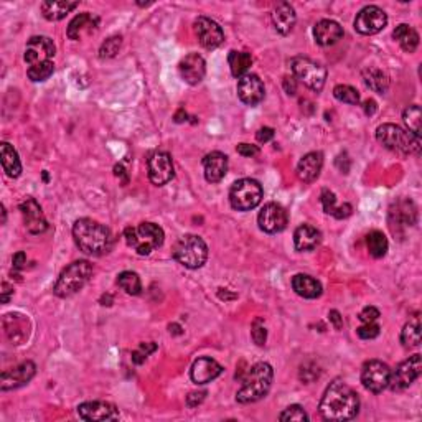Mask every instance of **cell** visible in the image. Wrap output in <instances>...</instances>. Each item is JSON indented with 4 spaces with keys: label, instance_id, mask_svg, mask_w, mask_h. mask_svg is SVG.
I'll list each match as a JSON object with an SVG mask.
<instances>
[{
    "label": "cell",
    "instance_id": "obj_1",
    "mask_svg": "<svg viewBox=\"0 0 422 422\" xmlns=\"http://www.w3.org/2000/svg\"><path fill=\"white\" fill-rule=\"evenodd\" d=\"M318 411L327 421H350L359 412V398L348 384L336 380L323 393Z\"/></svg>",
    "mask_w": 422,
    "mask_h": 422
},
{
    "label": "cell",
    "instance_id": "obj_2",
    "mask_svg": "<svg viewBox=\"0 0 422 422\" xmlns=\"http://www.w3.org/2000/svg\"><path fill=\"white\" fill-rule=\"evenodd\" d=\"M73 238L84 254L103 256L113 247V234L108 226L91 218H81L73 225Z\"/></svg>",
    "mask_w": 422,
    "mask_h": 422
},
{
    "label": "cell",
    "instance_id": "obj_3",
    "mask_svg": "<svg viewBox=\"0 0 422 422\" xmlns=\"http://www.w3.org/2000/svg\"><path fill=\"white\" fill-rule=\"evenodd\" d=\"M273 366L264 362L256 363V365L246 373V378H243V386L236 393V401L241 404H250L266 398L270 386H273Z\"/></svg>",
    "mask_w": 422,
    "mask_h": 422
},
{
    "label": "cell",
    "instance_id": "obj_4",
    "mask_svg": "<svg viewBox=\"0 0 422 422\" xmlns=\"http://www.w3.org/2000/svg\"><path fill=\"white\" fill-rule=\"evenodd\" d=\"M376 139L383 147L391 152L404 155H419L421 154V137L396 126V124H383L378 127Z\"/></svg>",
    "mask_w": 422,
    "mask_h": 422
},
{
    "label": "cell",
    "instance_id": "obj_5",
    "mask_svg": "<svg viewBox=\"0 0 422 422\" xmlns=\"http://www.w3.org/2000/svg\"><path fill=\"white\" fill-rule=\"evenodd\" d=\"M124 238L129 247H132L137 254L149 256L163 244V229L155 223H140L139 226H129L124 229Z\"/></svg>",
    "mask_w": 422,
    "mask_h": 422
},
{
    "label": "cell",
    "instance_id": "obj_6",
    "mask_svg": "<svg viewBox=\"0 0 422 422\" xmlns=\"http://www.w3.org/2000/svg\"><path fill=\"white\" fill-rule=\"evenodd\" d=\"M172 254L184 268L200 269L208 259V246L197 234H185L175 243Z\"/></svg>",
    "mask_w": 422,
    "mask_h": 422
},
{
    "label": "cell",
    "instance_id": "obj_7",
    "mask_svg": "<svg viewBox=\"0 0 422 422\" xmlns=\"http://www.w3.org/2000/svg\"><path fill=\"white\" fill-rule=\"evenodd\" d=\"M91 274L92 266L88 263V261H74V263H71L68 268L63 269V273L60 274L53 292H55V295L61 297V299L74 295L86 286Z\"/></svg>",
    "mask_w": 422,
    "mask_h": 422
},
{
    "label": "cell",
    "instance_id": "obj_8",
    "mask_svg": "<svg viewBox=\"0 0 422 422\" xmlns=\"http://www.w3.org/2000/svg\"><path fill=\"white\" fill-rule=\"evenodd\" d=\"M263 186L257 180L241 179L234 181L229 190V203L238 211H251L263 200Z\"/></svg>",
    "mask_w": 422,
    "mask_h": 422
},
{
    "label": "cell",
    "instance_id": "obj_9",
    "mask_svg": "<svg viewBox=\"0 0 422 422\" xmlns=\"http://www.w3.org/2000/svg\"><path fill=\"white\" fill-rule=\"evenodd\" d=\"M291 68L294 76L299 79L302 84L315 92L322 91L327 81V68L310 58L297 56L291 61Z\"/></svg>",
    "mask_w": 422,
    "mask_h": 422
},
{
    "label": "cell",
    "instance_id": "obj_10",
    "mask_svg": "<svg viewBox=\"0 0 422 422\" xmlns=\"http://www.w3.org/2000/svg\"><path fill=\"white\" fill-rule=\"evenodd\" d=\"M391 368L380 359H370L363 365L362 383L370 393H383L389 386Z\"/></svg>",
    "mask_w": 422,
    "mask_h": 422
},
{
    "label": "cell",
    "instance_id": "obj_11",
    "mask_svg": "<svg viewBox=\"0 0 422 422\" xmlns=\"http://www.w3.org/2000/svg\"><path fill=\"white\" fill-rule=\"evenodd\" d=\"M422 373V358L421 355H412L406 362L399 363V366L394 371H391L389 386L393 391H404L414 383Z\"/></svg>",
    "mask_w": 422,
    "mask_h": 422
},
{
    "label": "cell",
    "instance_id": "obj_12",
    "mask_svg": "<svg viewBox=\"0 0 422 422\" xmlns=\"http://www.w3.org/2000/svg\"><path fill=\"white\" fill-rule=\"evenodd\" d=\"M388 25V15L376 6L362 8L355 19V30L362 35H376Z\"/></svg>",
    "mask_w": 422,
    "mask_h": 422
},
{
    "label": "cell",
    "instance_id": "obj_13",
    "mask_svg": "<svg viewBox=\"0 0 422 422\" xmlns=\"http://www.w3.org/2000/svg\"><path fill=\"white\" fill-rule=\"evenodd\" d=\"M287 223L289 215L286 208L279 205V203H268V205H264L259 216H257V225H259V228L263 229L264 233L269 234L281 233V231L287 228Z\"/></svg>",
    "mask_w": 422,
    "mask_h": 422
},
{
    "label": "cell",
    "instance_id": "obj_14",
    "mask_svg": "<svg viewBox=\"0 0 422 422\" xmlns=\"http://www.w3.org/2000/svg\"><path fill=\"white\" fill-rule=\"evenodd\" d=\"M195 33H197L200 45L206 50H215L225 42L223 29L208 17H198L195 20Z\"/></svg>",
    "mask_w": 422,
    "mask_h": 422
},
{
    "label": "cell",
    "instance_id": "obj_15",
    "mask_svg": "<svg viewBox=\"0 0 422 422\" xmlns=\"http://www.w3.org/2000/svg\"><path fill=\"white\" fill-rule=\"evenodd\" d=\"M55 53H56V47L51 38L32 37L29 42H26L24 60L26 61V65L29 66H33L43 63V61H51L50 58L55 56Z\"/></svg>",
    "mask_w": 422,
    "mask_h": 422
},
{
    "label": "cell",
    "instance_id": "obj_16",
    "mask_svg": "<svg viewBox=\"0 0 422 422\" xmlns=\"http://www.w3.org/2000/svg\"><path fill=\"white\" fill-rule=\"evenodd\" d=\"M35 373H37V366H35L33 362H24L19 366L6 370L0 376V389L10 391L25 386L32 381Z\"/></svg>",
    "mask_w": 422,
    "mask_h": 422
},
{
    "label": "cell",
    "instance_id": "obj_17",
    "mask_svg": "<svg viewBox=\"0 0 422 422\" xmlns=\"http://www.w3.org/2000/svg\"><path fill=\"white\" fill-rule=\"evenodd\" d=\"M78 416L88 422H103L119 419V411L114 404L106 401H90L78 406Z\"/></svg>",
    "mask_w": 422,
    "mask_h": 422
},
{
    "label": "cell",
    "instance_id": "obj_18",
    "mask_svg": "<svg viewBox=\"0 0 422 422\" xmlns=\"http://www.w3.org/2000/svg\"><path fill=\"white\" fill-rule=\"evenodd\" d=\"M20 211L24 216L25 228L32 234H42L48 229L47 218L43 215L42 206L38 205L35 198H26L20 203Z\"/></svg>",
    "mask_w": 422,
    "mask_h": 422
},
{
    "label": "cell",
    "instance_id": "obj_19",
    "mask_svg": "<svg viewBox=\"0 0 422 422\" xmlns=\"http://www.w3.org/2000/svg\"><path fill=\"white\" fill-rule=\"evenodd\" d=\"M2 327L6 336L13 345L25 343L30 336V330H32L30 320L22 314H7L2 320Z\"/></svg>",
    "mask_w": 422,
    "mask_h": 422
},
{
    "label": "cell",
    "instance_id": "obj_20",
    "mask_svg": "<svg viewBox=\"0 0 422 422\" xmlns=\"http://www.w3.org/2000/svg\"><path fill=\"white\" fill-rule=\"evenodd\" d=\"M149 179L157 186L165 185L173 179V162L170 154L155 152L149 159Z\"/></svg>",
    "mask_w": 422,
    "mask_h": 422
},
{
    "label": "cell",
    "instance_id": "obj_21",
    "mask_svg": "<svg viewBox=\"0 0 422 422\" xmlns=\"http://www.w3.org/2000/svg\"><path fill=\"white\" fill-rule=\"evenodd\" d=\"M238 96L244 104L257 106L264 99V83L256 74H246L238 81Z\"/></svg>",
    "mask_w": 422,
    "mask_h": 422
},
{
    "label": "cell",
    "instance_id": "obj_22",
    "mask_svg": "<svg viewBox=\"0 0 422 422\" xmlns=\"http://www.w3.org/2000/svg\"><path fill=\"white\" fill-rule=\"evenodd\" d=\"M179 71H180V76L184 78L185 83L195 86V84L202 83L203 78H205L206 73L205 60H203V56L198 55V53H190V55H186L184 60L180 61Z\"/></svg>",
    "mask_w": 422,
    "mask_h": 422
},
{
    "label": "cell",
    "instance_id": "obj_23",
    "mask_svg": "<svg viewBox=\"0 0 422 422\" xmlns=\"http://www.w3.org/2000/svg\"><path fill=\"white\" fill-rule=\"evenodd\" d=\"M417 220V208L411 200H399L398 203H394L389 210V226L393 231L398 228H407L412 226Z\"/></svg>",
    "mask_w": 422,
    "mask_h": 422
},
{
    "label": "cell",
    "instance_id": "obj_24",
    "mask_svg": "<svg viewBox=\"0 0 422 422\" xmlns=\"http://www.w3.org/2000/svg\"><path fill=\"white\" fill-rule=\"evenodd\" d=\"M221 373H223V366L216 359L203 357L193 363L192 370H190V376H192L195 384H208L213 380H216Z\"/></svg>",
    "mask_w": 422,
    "mask_h": 422
},
{
    "label": "cell",
    "instance_id": "obj_25",
    "mask_svg": "<svg viewBox=\"0 0 422 422\" xmlns=\"http://www.w3.org/2000/svg\"><path fill=\"white\" fill-rule=\"evenodd\" d=\"M343 37V29L335 20H320L314 26V38L320 47H332Z\"/></svg>",
    "mask_w": 422,
    "mask_h": 422
},
{
    "label": "cell",
    "instance_id": "obj_26",
    "mask_svg": "<svg viewBox=\"0 0 422 422\" xmlns=\"http://www.w3.org/2000/svg\"><path fill=\"white\" fill-rule=\"evenodd\" d=\"M203 172L210 184H220L228 173V157L221 152H211L203 159Z\"/></svg>",
    "mask_w": 422,
    "mask_h": 422
},
{
    "label": "cell",
    "instance_id": "obj_27",
    "mask_svg": "<svg viewBox=\"0 0 422 422\" xmlns=\"http://www.w3.org/2000/svg\"><path fill=\"white\" fill-rule=\"evenodd\" d=\"M323 167V154L322 152H309L300 159L297 165V175L305 184H312L318 179L320 172Z\"/></svg>",
    "mask_w": 422,
    "mask_h": 422
},
{
    "label": "cell",
    "instance_id": "obj_28",
    "mask_svg": "<svg viewBox=\"0 0 422 422\" xmlns=\"http://www.w3.org/2000/svg\"><path fill=\"white\" fill-rule=\"evenodd\" d=\"M297 20L295 10L291 3L287 2H281L277 3V7L274 8L273 12V24L281 35H289L294 29Z\"/></svg>",
    "mask_w": 422,
    "mask_h": 422
},
{
    "label": "cell",
    "instance_id": "obj_29",
    "mask_svg": "<svg viewBox=\"0 0 422 422\" xmlns=\"http://www.w3.org/2000/svg\"><path fill=\"white\" fill-rule=\"evenodd\" d=\"M97 25H99V17L92 15L90 12H84L70 22L66 33H68L70 40H79L84 33L95 32Z\"/></svg>",
    "mask_w": 422,
    "mask_h": 422
},
{
    "label": "cell",
    "instance_id": "obj_30",
    "mask_svg": "<svg viewBox=\"0 0 422 422\" xmlns=\"http://www.w3.org/2000/svg\"><path fill=\"white\" fill-rule=\"evenodd\" d=\"M322 241V233L310 225H302L294 233V246L297 251H314Z\"/></svg>",
    "mask_w": 422,
    "mask_h": 422
},
{
    "label": "cell",
    "instance_id": "obj_31",
    "mask_svg": "<svg viewBox=\"0 0 422 422\" xmlns=\"http://www.w3.org/2000/svg\"><path fill=\"white\" fill-rule=\"evenodd\" d=\"M292 289H294L297 295L304 297V299H318L323 292L322 284L307 274L294 275L292 277Z\"/></svg>",
    "mask_w": 422,
    "mask_h": 422
},
{
    "label": "cell",
    "instance_id": "obj_32",
    "mask_svg": "<svg viewBox=\"0 0 422 422\" xmlns=\"http://www.w3.org/2000/svg\"><path fill=\"white\" fill-rule=\"evenodd\" d=\"M0 157H2L0 160H2L3 172H6L10 179H19L22 175V162L17 150L13 149L8 142H2V144H0Z\"/></svg>",
    "mask_w": 422,
    "mask_h": 422
},
{
    "label": "cell",
    "instance_id": "obj_33",
    "mask_svg": "<svg viewBox=\"0 0 422 422\" xmlns=\"http://www.w3.org/2000/svg\"><path fill=\"white\" fill-rule=\"evenodd\" d=\"M320 202H322L323 211L327 215L335 216L336 220H345L353 213V206L350 203H343V205H336V197L335 193L330 192V190H322L320 193Z\"/></svg>",
    "mask_w": 422,
    "mask_h": 422
},
{
    "label": "cell",
    "instance_id": "obj_34",
    "mask_svg": "<svg viewBox=\"0 0 422 422\" xmlns=\"http://www.w3.org/2000/svg\"><path fill=\"white\" fill-rule=\"evenodd\" d=\"M394 40H398V43L406 53H414L416 48L419 47V35L412 26L401 24L394 29L393 32Z\"/></svg>",
    "mask_w": 422,
    "mask_h": 422
},
{
    "label": "cell",
    "instance_id": "obj_35",
    "mask_svg": "<svg viewBox=\"0 0 422 422\" xmlns=\"http://www.w3.org/2000/svg\"><path fill=\"white\" fill-rule=\"evenodd\" d=\"M363 79H365V84L371 91L380 92V95H384L389 90V76L380 68H373L371 66V68L363 70Z\"/></svg>",
    "mask_w": 422,
    "mask_h": 422
},
{
    "label": "cell",
    "instance_id": "obj_36",
    "mask_svg": "<svg viewBox=\"0 0 422 422\" xmlns=\"http://www.w3.org/2000/svg\"><path fill=\"white\" fill-rule=\"evenodd\" d=\"M228 65L234 78H243L252 66V56L246 51H229Z\"/></svg>",
    "mask_w": 422,
    "mask_h": 422
},
{
    "label": "cell",
    "instance_id": "obj_37",
    "mask_svg": "<svg viewBox=\"0 0 422 422\" xmlns=\"http://www.w3.org/2000/svg\"><path fill=\"white\" fill-rule=\"evenodd\" d=\"M78 7V2H43L42 13L47 20L58 22L63 20L71 10Z\"/></svg>",
    "mask_w": 422,
    "mask_h": 422
},
{
    "label": "cell",
    "instance_id": "obj_38",
    "mask_svg": "<svg viewBox=\"0 0 422 422\" xmlns=\"http://www.w3.org/2000/svg\"><path fill=\"white\" fill-rule=\"evenodd\" d=\"M401 343L404 348H416L421 343V320L414 317L406 323L401 333Z\"/></svg>",
    "mask_w": 422,
    "mask_h": 422
},
{
    "label": "cell",
    "instance_id": "obj_39",
    "mask_svg": "<svg viewBox=\"0 0 422 422\" xmlns=\"http://www.w3.org/2000/svg\"><path fill=\"white\" fill-rule=\"evenodd\" d=\"M366 246L370 254L376 257V259H380V257H384L386 252H388V238L381 231L375 229L366 236Z\"/></svg>",
    "mask_w": 422,
    "mask_h": 422
},
{
    "label": "cell",
    "instance_id": "obj_40",
    "mask_svg": "<svg viewBox=\"0 0 422 422\" xmlns=\"http://www.w3.org/2000/svg\"><path fill=\"white\" fill-rule=\"evenodd\" d=\"M117 284L129 295H139L142 291L140 277L136 273H132V270H124V273L119 274Z\"/></svg>",
    "mask_w": 422,
    "mask_h": 422
},
{
    "label": "cell",
    "instance_id": "obj_41",
    "mask_svg": "<svg viewBox=\"0 0 422 422\" xmlns=\"http://www.w3.org/2000/svg\"><path fill=\"white\" fill-rule=\"evenodd\" d=\"M404 124L407 126V131L412 132V134L421 137V126H422V113L421 108L417 104H412L404 111L403 114Z\"/></svg>",
    "mask_w": 422,
    "mask_h": 422
},
{
    "label": "cell",
    "instance_id": "obj_42",
    "mask_svg": "<svg viewBox=\"0 0 422 422\" xmlns=\"http://www.w3.org/2000/svg\"><path fill=\"white\" fill-rule=\"evenodd\" d=\"M53 71H55L53 61H43V63L29 66V70H26V76H29L30 81L33 83L47 81V79L53 74Z\"/></svg>",
    "mask_w": 422,
    "mask_h": 422
},
{
    "label": "cell",
    "instance_id": "obj_43",
    "mask_svg": "<svg viewBox=\"0 0 422 422\" xmlns=\"http://www.w3.org/2000/svg\"><path fill=\"white\" fill-rule=\"evenodd\" d=\"M333 96L335 99H339L340 103L357 106L359 104V92L355 88L348 86V84H339V86L333 88Z\"/></svg>",
    "mask_w": 422,
    "mask_h": 422
},
{
    "label": "cell",
    "instance_id": "obj_44",
    "mask_svg": "<svg viewBox=\"0 0 422 422\" xmlns=\"http://www.w3.org/2000/svg\"><path fill=\"white\" fill-rule=\"evenodd\" d=\"M279 419L282 422H291V421H297V422H305L309 421V414L305 412V409L299 404H292V406H289L286 411L282 412L281 416H279Z\"/></svg>",
    "mask_w": 422,
    "mask_h": 422
},
{
    "label": "cell",
    "instance_id": "obj_45",
    "mask_svg": "<svg viewBox=\"0 0 422 422\" xmlns=\"http://www.w3.org/2000/svg\"><path fill=\"white\" fill-rule=\"evenodd\" d=\"M122 45V37H111L101 45L99 56L101 58H113L119 53Z\"/></svg>",
    "mask_w": 422,
    "mask_h": 422
},
{
    "label": "cell",
    "instance_id": "obj_46",
    "mask_svg": "<svg viewBox=\"0 0 422 422\" xmlns=\"http://www.w3.org/2000/svg\"><path fill=\"white\" fill-rule=\"evenodd\" d=\"M251 336L254 340V343L257 346H264L266 340H268V330H266L263 318H256L254 323H252V330H251Z\"/></svg>",
    "mask_w": 422,
    "mask_h": 422
},
{
    "label": "cell",
    "instance_id": "obj_47",
    "mask_svg": "<svg viewBox=\"0 0 422 422\" xmlns=\"http://www.w3.org/2000/svg\"><path fill=\"white\" fill-rule=\"evenodd\" d=\"M357 333H358V336L362 340H373V339H376L378 335H380L381 328H380V325H376L375 322H373V323H363V325L357 330Z\"/></svg>",
    "mask_w": 422,
    "mask_h": 422
},
{
    "label": "cell",
    "instance_id": "obj_48",
    "mask_svg": "<svg viewBox=\"0 0 422 422\" xmlns=\"http://www.w3.org/2000/svg\"><path fill=\"white\" fill-rule=\"evenodd\" d=\"M380 310H378L376 307H365L362 310V312H359V315H358V318L362 320L363 323H373V322H376L378 318H380Z\"/></svg>",
    "mask_w": 422,
    "mask_h": 422
},
{
    "label": "cell",
    "instance_id": "obj_49",
    "mask_svg": "<svg viewBox=\"0 0 422 422\" xmlns=\"http://www.w3.org/2000/svg\"><path fill=\"white\" fill-rule=\"evenodd\" d=\"M236 150L239 155H243V157H254V155L259 154V147L252 144H239Z\"/></svg>",
    "mask_w": 422,
    "mask_h": 422
},
{
    "label": "cell",
    "instance_id": "obj_50",
    "mask_svg": "<svg viewBox=\"0 0 422 422\" xmlns=\"http://www.w3.org/2000/svg\"><path fill=\"white\" fill-rule=\"evenodd\" d=\"M257 142H261V144H268L274 139V129L273 127H261L259 131H257L256 134Z\"/></svg>",
    "mask_w": 422,
    "mask_h": 422
},
{
    "label": "cell",
    "instance_id": "obj_51",
    "mask_svg": "<svg viewBox=\"0 0 422 422\" xmlns=\"http://www.w3.org/2000/svg\"><path fill=\"white\" fill-rule=\"evenodd\" d=\"M205 396H206V391H200V393H190L188 396H186V404H188V407H197L198 404L203 403Z\"/></svg>",
    "mask_w": 422,
    "mask_h": 422
},
{
    "label": "cell",
    "instance_id": "obj_52",
    "mask_svg": "<svg viewBox=\"0 0 422 422\" xmlns=\"http://www.w3.org/2000/svg\"><path fill=\"white\" fill-rule=\"evenodd\" d=\"M12 263H13V269H22L24 268V264L26 263V256H25V252H17L15 256H13V259H12Z\"/></svg>",
    "mask_w": 422,
    "mask_h": 422
},
{
    "label": "cell",
    "instance_id": "obj_53",
    "mask_svg": "<svg viewBox=\"0 0 422 422\" xmlns=\"http://www.w3.org/2000/svg\"><path fill=\"white\" fill-rule=\"evenodd\" d=\"M328 317H330V320L333 322V325H335L336 330H340V328L343 327V318H341L339 310H332V312L328 314Z\"/></svg>",
    "mask_w": 422,
    "mask_h": 422
},
{
    "label": "cell",
    "instance_id": "obj_54",
    "mask_svg": "<svg viewBox=\"0 0 422 422\" xmlns=\"http://www.w3.org/2000/svg\"><path fill=\"white\" fill-rule=\"evenodd\" d=\"M13 295V287L10 284L3 282L2 284V304H8V300H10V297Z\"/></svg>",
    "mask_w": 422,
    "mask_h": 422
},
{
    "label": "cell",
    "instance_id": "obj_55",
    "mask_svg": "<svg viewBox=\"0 0 422 422\" xmlns=\"http://www.w3.org/2000/svg\"><path fill=\"white\" fill-rule=\"evenodd\" d=\"M284 88H286L287 95H295L297 86H295V79L294 78H284Z\"/></svg>",
    "mask_w": 422,
    "mask_h": 422
},
{
    "label": "cell",
    "instance_id": "obj_56",
    "mask_svg": "<svg viewBox=\"0 0 422 422\" xmlns=\"http://www.w3.org/2000/svg\"><path fill=\"white\" fill-rule=\"evenodd\" d=\"M155 350H157V345L152 343V341H149V343H140L139 352L144 353L145 357H149V355H150V353H154Z\"/></svg>",
    "mask_w": 422,
    "mask_h": 422
},
{
    "label": "cell",
    "instance_id": "obj_57",
    "mask_svg": "<svg viewBox=\"0 0 422 422\" xmlns=\"http://www.w3.org/2000/svg\"><path fill=\"white\" fill-rule=\"evenodd\" d=\"M376 109H378V106H376V103L373 99H368V101H365V113L368 114V115H373L376 113Z\"/></svg>",
    "mask_w": 422,
    "mask_h": 422
},
{
    "label": "cell",
    "instance_id": "obj_58",
    "mask_svg": "<svg viewBox=\"0 0 422 422\" xmlns=\"http://www.w3.org/2000/svg\"><path fill=\"white\" fill-rule=\"evenodd\" d=\"M145 358H147V357H145V355L142 352H139V350L132 353V362H134L136 365H142V363L145 362Z\"/></svg>",
    "mask_w": 422,
    "mask_h": 422
}]
</instances>
